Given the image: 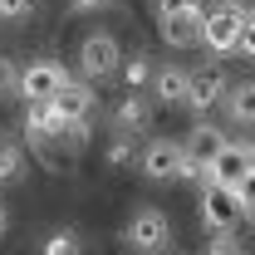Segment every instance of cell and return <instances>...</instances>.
Returning a JSON list of instances; mask_svg holds the SVG:
<instances>
[{"label": "cell", "mask_w": 255, "mask_h": 255, "mask_svg": "<svg viewBox=\"0 0 255 255\" xmlns=\"http://www.w3.org/2000/svg\"><path fill=\"white\" fill-rule=\"evenodd\" d=\"M137 167H142V177H147V182L206 177V172H201V167L187 157V147H182V142H172V137H157V142H147V147H142V157H137Z\"/></svg>", "instance_id": "cell-1"}, {"label": "cell", "mask_w": 255, "mask_h": 255, "mask_svg": "<svg viewBox=\"0 0 255 255\" xmlns=\"http://www.w3.org/2000/svg\"><path fill=\"white\" fill-rule=\"evenodd\" d=\"M201 221H206V231H216V236H231L236 226L246 221L241 191L221 187V182H206V191H201Z\"/></svg>", "instance_id": "cell-2"}, {"label": "cell", "mask_w": 255, "mask_h": 255, "mask_svg": "<svg viewBox=\"0 0 255 255\" xmlns=\"http://www.w3.org/2000/svg\"><path fill=\"white\" fill-rule=\"evenodd\" d=\"M128 246L142 255H162L172 246V221L162 216L157 206H142V211H132V221H128Z\"/></svg>", "instance_id": "cell-3"}, {"label": "cell", "mask_w": 255, "mask_h": 255, "mask_svg": "<svg viewBox=\"0 0 255 255\" xmlns=\"http://www.w3.org/2000/svg\"><path fill=\"white\" fill-rule=\"evenodd\" d=\"M241 30H246V15L236 5H221V10H211L201 20V44L211 54H236L241 49Z\"/></svg>", "instance_id": "cell-4"}, {"label": "cell", "mask_w": 255, "mask_h": 255, "mask_svg": "<svg viewBox=\"0 0 255 255\" xmlns=\"http://www.w3.org/2000/svg\"><path fill=\"white\" fill-rule=\"evenodd\" d=\"M64 64H54V59H34L30 69H20V98L25 103H49V98L64 89Z\"/></svg>", "instance_id": "cell-5"}, {"label": "cell", "mask_w": 255, "mask_h": 255, "mask_svg": "<svg viewBox=\"0 0 255 255\" xmlns=\"http://www.w3.org/2000/svg\"><path fill=\"white\" fill-rule=\"evenodd\" d=\"M226 94H231V79H226L221 64H201V69H191V98H187L191 113H206V108L226 103Z\"/></svg>", "instance_id": "cell-6"}, {"label": "cell", "mask_w": 255, "mask_h": 255, "mask_svg": "<svg viewBox=\"0 0 255 255\" xmlns=\"http://www.w3.org/2000/svg\"><path fill=\"white\" fill-rule=\"evenodd\" d=\"M118 39L113 34H89L84 44H79V64H84V74L89 79H108V74H118Z\"/></svg>", "instance_id": "cell-7"}, {"label": "cell", "mask_w": 255, "mask_h": 255, "mask_svg": "<svg viewBox=\"0 0 255 255\" xmlns=\"http://www.w3.org/2000/svg\"><path fill=\"white\" fill-rule=\"evenodd\" d=\"M251 172V142H226L216 162L206 167V182H221V187H241Z\"/></svg>", "instance_id": "cell-8"}, {"label": "cell", "mask_w": 255, "mask_h": 255, "mask_svg": "<svg viewBox=\"0 0 255 255\" xmlns=\"http://www.w3.org/2000/svg\"><path fill=\"white\" fill-rule=\"evenodd\" d=\"M152 98L167 103V108H182V103L191 98V69H182V64H162L157 74H152Z\"/></svg>", "instance_id": "cell-9"}, {"label": "cell", "mask_w": 255, "mask_h": 255, "mask_svg": "<svg viewBox=\"0 0 255 255\" xmlns=\"http://www.w3.org/2000/svg\"><path fill=\"white\" fill-rule=\"evenodd\" d=\"M226 142H231V137H226V132H221L216 123H196V128H191V137L182 142V147H187V157L196 162L201 172H206V167L216 162V152H221Z\"/></svg>", "instance_id": "cell-10"}, {"label": "cell", "mask_w": 255, "mask_h": 255, "mask_svg": "<svg viewBox=\"0 0 255 255\" xmlns=\"http://www.w3.org/2000/svg\"><path fill=\"white\" fill-rule=\"evenodd\" d=\"M201 10H177V15H157V30L167 44H177V49H187V44H196L201 39Z\"/></svg>", "instance_id": "cell-11"}, {"label": "cell", "mask_w": 255, "mask_h": 255, "mask_svg": "<svg viewBox=\"0 0 255 255\" xmlns=\"http://www.w3.org/2000/svg\"><path fill=\"white\" fill-rule=\"evenodd\" d=\"M49 103L59 108L64 118H89V113H94V89L79 84V79H64V89L49 98Z\"/></svg>", "instance_id": "cell-12"}, {"label": "cell", "mask_w": 255, "mask_h": 255, "mask_svg": "<svg viewBox=\"0 0 255 255\" xmlns=\"http://www.w3.org/2000/svg\"><path fill=\"white\" fill-rule=\"evenodd\" d=\"M147 113H152L147 94H142V89H132V98H123V103L113 108V123H118V128H128V132H137V128L147 123Z\"/></svg>", "instance_id": "cell-13"}, {"label": "cell", "mask_w": 255, "mask_h": 255, "mask_svg": "<svg viewBox=\"0 0 255 255\" xmlns=\"http://www.w3.org/2000/svg\"><path fill=\"white\" fill-rule=\"evenodd\" d=\"M226 108H231V118H236V123H251V128H255V79L236 84V89L226 94Z\"/></svg>", "instance_id": "cell-14"}, {"label": "cell", "mask_w": 255, "mask_h": 255, "mask_svg": "<svg viewBox=\"0 0 255 255\" xmlns=\"http://www.w3.org/2000/svg\"><path fill=\"white\" fill-rule=\"evenodd\" d=\"M79 251H84V241H79V231H74V226H59V231L39 246V255H79Z\"/></svg>", "instance_id": "cell-15"}, {"label": "cell", "mask_w": 255, "mask_h": 255, "mask_svg": "<svg viewBox=\"0 0 255 255\" xmlns=\"http://www.w3.org/2000/svg\"><path fill=\"white\" fill-rule=\"evenodd\" d=\"M137 157H142V147H137V142L128 137V128H123V132H118V137L108 142V162H113V167H132Z\"/></svg>", "instance_id": "cell-16"}, {"label": "cell", "mask_w": 255, "mask_h": 255, "mask_svg": "<svg viewBox=\"0 0 255 255\" xmlns=\"http://www.w3.org/2000/svg\"><path fill=\"white\" fill-rule=\"evenodd\" d=\"M20 172H25V152L15 142H0V182H15Z\"/></svg>", "instance_id": "cell-17"}, {"label": "cell", "mask_w": 255, "mask_h": 255, "mask_svg": "<svg viewBox=\"0 0 255 255\" xmlns=\"http://www.w3.org/2000/svg\"><path fill=\"white\" fill-rule=\"evenodd\" d=\"M123 79H128V89H152V64L147 59H128Z\"/></svg>", "instance_id": "cell-18"}, {"label": "cell", "mask_w": 255, "mask_h": 255, "mask_svg": "<svg viewBox=\"0 0 255 255\" xmlns=\"http://www.w3.org/2000/svg\"><path fill=\"white\" fill-rule=\"evenodd\" d=\"M59 142H64V147H84V142H89V118H69Z\"/></svg>", "instance_id": "cell-19"}, {"label": "cell", "mask_w": 255, "mask_h": 255, "mask_svg": "<svg viewBox=\"0 0 255 255\" xmlns=\"http://www.w3.org/2000/svg\"><path fill=\"white\" fill-rule=\"evenodd\" d=\"M5 94H20V69L0 54V98H5Z\"/></svg>", "instance_id": "cell-20"}, {"label": "cell", "mask_w": 255, "mask_h": 255, "mask_svg": "<svg viewBox=\"0 0 255 255\" xmlns=\"http://www.w3.org/2000/svg\"><path fill=\"white\" fill-rule=\"evenodd\" d=\"M34 10V0H0V20H25Z\"/></svg>", "instance_id": "cell-21"}, {"label": "cell", "mask_w": 255, "mask_h": 255, "mask_svg": "<svg viewBox=\"0 0 255 255\" xmlns=\"http://www.w3.org/2000/svg\"><path fill=\"white\" fill-rule=\"evenodd\" d=\"M157 15H177V10H201V0H152Z\"/></svg>", "instance_id": "cell-22"}, {"label": "cell", "mask_w": 255, "mask_h": 255, "mask_svg": "<svg viewBox=\"0 0 255 255\" xmlns=\"http://www.w3.org/2000/svg\"><path fill=\"white\" fill-rule=\"evenodd\" d=\"M241 54L255 59V15H246V30H241Z\"/></svg>", "instance_id": "cell-23"}, {"label": "cell", "mask_w": 255, "mask_h": 255, "mask_svg": "<svg viewBox=\"0 0 255 255\" xmlns=\"http://www.w3.org/2000/svg\"><path fill=\"white\" fill-rule=\"evenodd\" d=\"M206 255H246V251H241V241L221 236V241H211V246H206Z\"/></svg>", "instance_id": "cell-24"}, {"label": "cell", "mask_w": 255, "mask_h": 255, "mask_svg": "<svg viewBox=\"0 0 255 255\" xmlns=\"http://www.w3.org/2000/svg\"><path fill=\"white\" fill-rule=\"evenodd\" d=\"M236 191H241V201H246V211H251V206H255V167L246 172V182H241Z\"/></svg>", "instance_id": "cell-25"}, {"label": "cell", "mask_w": 255, "mask_h": 255, "mask_svg": "<svg viewBox=\"0 0 255 255\" xmlns=\"http://www.w3.org/2000/svg\"><path fill=\"white\" fill-rule=\"evenodd\" d=\"M113 0H74V10H84V15H94V10H108Z\"/></svg>", "instance_id": "cell-26"}, {"label": "cell", "mask_w": 255, "mask_h": 255, "mask_svg": "<svg viewBox=\"0 0 255 255\" xmlns=\"http://www.w3.org/2000/svg\"><path fill=\"white\" fill-rule=\"evenodd\" d=\"M226 5H236L241 15H255V0H226Z\"/></svg>", "instance_id": "cell-27"}, {"label": "cell", "mask_w": 255, "mask_h": 255, "mask_svg": "<svg viewBox=\"0 0 255 255\" xmlns=\"http://www.w3.org/2000/svg\"><path fill=\"white\" fill-rule=\"evenodd\" d=\"M5 226H10V216H5V206H0V236H5Z\"/></svg>", "instance_id": "cell-28"}, {"label": "cell", "mask_w": 255, "mask_h": 255, "mask_svg": "<svg viewBox=\"0 0 255 255\" xmlns=\"http://www.w3.org/2000/svg\"><path fill=\"white\" fill-rule=\"evenodd\" d=\"M251 167H255V142H251Z\"/></svg>", "instance_id": "cell-29"}, {"label": "cell", "mask_w": 255, "mask_h": 255, "mask_svg": "<svg viewBox=\"0 0 255 255\" xmlns=\"http://www.w3.org/2000/svg\"><path fill=\"white\" fill-rule=\"evenodd\" d=\"M246 216H251V221H255V206H251V211H246Z\"/></svg>", "instance_id": "cell-30"}]
</instances>
